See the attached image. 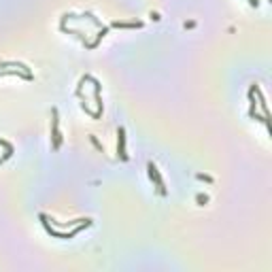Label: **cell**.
Segmentation results:
<instances>
[{
	"instance_id": "1",
	"label": "cell",
	"mask_w": 272,
	"mask_h": 272,
	"mask_svg": "<svg viewBox=\"0 0 272 272\" xmlns=\"http://www.w3.org/2000/svg\"><path fill=\"white\" fill-rule=\"evenodd\" d=\"M123 145H126V138H123V130L119 132V151H121V157H126V153H123Z\"/></svg>"
}]
</instances>
